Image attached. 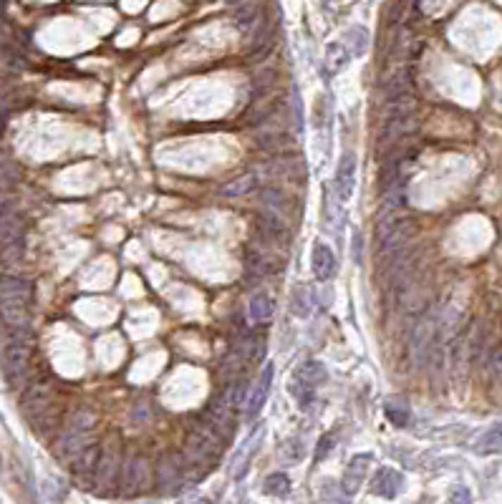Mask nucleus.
<instances>
[{
    "label": "nucleus",
    "instance_id": "12",
    "mask_svg": "<svg viewBox=\"0 0 502 504\" xmlns=\"http://www.w3.org/2000/svg\"><path fill=\"white\" fill-rule=\"evenodd\" d=\"M23 240V220L11 207H0V247Z\"/></svg>",
    "mask_w": 502,
    "mask_h": 504
},
{
    "label": "nucleus",
    "instance_id": "22",
    "mask_svg": "<svg viewBox=\"0 0 502 504\" xmlns=\"http://www.w3.org/2000/svg\"><path fill=\"white\" fill-rule=\"evenodd\" d=\"M349 61H351V53L346 51V46H341V43H331V46H328L326 63H328V68H331L333 73L341 71V68H344Z\"/></svg>",
    "mask_w": 502,
    "mask_h": 504
},
{
    "label": "nucleus",
    "instance_id": "25",
    "mask_svg": "<svg viewBox=\"0 0 502 504\" xmlns=\"http://www.w3.org/2000/svg\"><path fill=\"white\" fill-rule=\"evenodd\" d=\"M20 182V169L13 162H0V189H11Z\"/></svg>",
    "mask_w": 502,
    "mask_h": 504
},
{
    "label": "nucleus",
    "instance_id": "32",
    "mask_svg": "<svg viewBox=\"0 0 502 504\" xmlns=\"http://www.w3.org/2000/svg\"><path fill=\"white\" fill-rule=\"evenodd\" d=\"M227 3H240V0H227Z\"/></svg>",
    "mask_w": 502,
    "mask_h": 504
},
{
    "label": "nucleus",
    "instance_id": "27",
    "mask_svg": "<svg viewBox=\"0 0 502 504\" xmlns=\"http://www.w3.org/2000/svg\"><path fill=\"white\" fill-rule=\"evenodd\" d=\"M0 260L6 265H15L23 260V240L18 242H11V245H3L0 247Z\"/></svg>",
    "mask_w": 502,
    "mask_h": 504
},
{
    "label": "nucleus",
    "instance_id": "30",
    "mask_svg": "<svg viewBox=\"0 0 502 504\" xmlns=\"http://www.w3.org/2000/svg\"><path fill=\"white\" fill-rule=\"evenodd\" d=\"M331 449H333V436H323L321 441H318V451H315V459L321 462L323 456L331 454Z\"/></svg>",
    "mask_w": 502,
    "mask_h": 504
},
{
    "label": "nucleus",
    "instance_id": "26",
    "mask_svg": "<svg viewBox=\"0 0 502 504\" xmlns=\"http://www.w3.org/2000/svg\"><path fill=\"white\" fill-rule=\"evenodd\" d=\"M406 91H409V73L399 71L396 76L391 78L387 84V99H396V96H404Z\"/></svg>",
    "mask_w": 502,
    "mask_h": 504
},
{
    "label": "nucleus",
    "instance_id": "8",
    "mask_svg": "<svg viewBox=\"0 0 502 504\" xmlns=\"http://www.w3.org/2000/svg\"><path fill=\"white\" fill-rule=\"evenodd\" d=\"M263 434H265V429L263 427H258L253 431V436L248 439V444L242 446L240 451H237L235 456H232V464H230V474H232V479H242L245 477V472H248V467H250V459H253L255 454H258V449H261V441H263Z\"/></svg>",
    "mask_w": 502,
    "mask_h": 504
},
{
    "label": "nucleus",
    "instance_id": "7",
    "mask_svg": "<svg viewBox=\"0 0 502 504\" xmlns=\"http://www.w3.org/2000/svg\"><path fill=\"white\" fill-rule=\"evenodd\" d=\"M94 439H96V431H76V429H68L66 436L61 439V444H58V456L66 459V462H73L86 446L94 444Z\"/></svg>",
    "mask_w": 502,
    "mask_h": 504
},
{
    "label": "nucleus",
    "instance_id": "19",
    "mask_svg": "<svg viewBox=\"0 0 502 504\" xmlns=\"http://www.w3.org/2000/svg\"><path fill=\"white\" fill-rule=\"evenodd\" d=\"M272 310H275V305H272L270 295L261 293L250 301V318H253L255 323H268V320L272 318Z\"/></svg>",
    "mask_w": 502,
    "mask_h": 504
},
{
    "label": "nucleus",
    "instance_id": "24",
    "mask_svg": "<svg viewBox=\"0 0 502 504\" xmlns=\"http://www.w3.org/2000/svg\"><path fill=\"white\" fill-rule=\"evenodd\" d=\"M291 305H293V313H296L298 318H306L310 313V293H308V288L306 285H301V288H296L293 290V298H291Z\"/></svg>",
    "mask_w": 502,
    "mask_h": 504
},
{
    "label": "nucleus",
    "instance_id": "4",
    "mask_svg": "<svg viewBox=\"0 0 502 504\" xmlns=\"http://www.w3.org/2000/svg\"><path fill=\"white\" fill-rule=\"evenodd\" d=\"M51 398H54V384L38 378V381H33L30 386H25L23 396H20V408H23L25 414L33 416L49 406Z\"/></svg>",
    "mask_w": 502,
    "mask_h": 504
},
{
    "label": "nucleus",
    "instance_id": "14",
    "mask_svg": "<svg viewBox=\"0 0 502 504\" xmlns=\"http://www.w3.org/2000/svg\"><path fill=\"white\" fill-rule=\"evenodd\" d=\"M33 298V285L23 277L0 275V301H28Z\"/></svg>",
    "mask_w": 502,
    "mask_h": 504
},
{
    "label": "nucleus",
    "instance_id": "23",
    "mask_svg": "<svg viewBox=\"0 0 502 504\" xmlns=\"http://www.w3.org/2000/svg\"><path fill=\"white\" fill-rule=\"evenodd\" d=\"M263 492L270 494V497H285V494L291 492V479H288V474H270L265 479V484H263Z\"/></svg>",
    "mask_w": 502,
    "mask_h": 504
},
{
    "label": "nucleus",
    "instance_id": "10",
    "mask_svg": "<svg viewBox=\"0 0 502 504\" xmlns=\"http://www.w3.org/2000/svg\"><path fill=\"white\" fill-rule=\"evenodd\" d=\"M467 336H457L452 338V346H449V373H452V381L454 386L460 389L462 381H465V373H467Z\"/></svg>",
    "mask_w": 502,
    "mask_h": 504
},
{
    "label": "nucleus",
    "instance_id": "18",
    "mask_svg": "<svg viewBox=\"0 0 502 504\" xmlns=\"http://www.w3.org/2000/svg\"><path fill=\"white\" fill-rule=\"evenodd\" d=\"M328 378L326 368L318 363V360H308V363H303V366H298L296 371V386H303V389H313L318 384H323Z\"/></svg>",
    "mask_w": 502,
    "mask_h": 504
},
{
    "label": "nucleus",
    "instance_id": "17",
    "mask_svg": "<svg viewBox=\"0 0 502 504\" xmlns=\"http://www.w3.org/2000/svg\"><path fill=\"white\" fill-rule=\"evenodd\" d=\"M399 486H401V474L396 469H379L374 477V492L379 497H387L394 499L399 494Z\"/></svg>",
    "mask_w": 502,
    "mask_h": 504
},
{
    "label": "nucleus",
    "instance_id": "1",
    "mask_svg": "<svg viewBox=\"0 0 502 504\" xmlns=\"http://www.w3.org/2000/svg\"><path fill=\"white\" fill-rule=\"evenodd\" d=\"M30 353H33V346H30L25 328H15V336L8 341L6 351H3V373L11 384L23 381V373L28 371L30 363Z\"/></svg>",
    "mask_w": 502,
    "mask_h": 504
},
{
    "label": "nucleus",
    "instance_id": "11",
    "mask_svg": "<svg viewBox=\"0 0 502 504\" xmlns=\"http://www.w3.org/2000/svg\"><path fill=\"white\" fill-rule=\"evenodd\" d=\"M99 456H101V449H99L96 444H89L79 456H76V459H73V464H76L73 472H76V479H79L81 484H94Z\"/></svg>",
    "mask_w": 502,
    "mask_h": 504
},
{
    "label": "nucleus",
    "instance_id": "16",
    "mask_svg": "<svg viewBox=\"0 0 502 504\" xmlns=\"http://www.w3.org/2000/svg\"><path fill=\"white\" fill-rule=\"evenodd\" d=\"M313 272L318 280H331L333 275H336V255H333V250L328 245H323V242H318V245L313 247Z\"/></svg>",
    "mask_w": 502,
    "mask_h": 504
},
{
    "label": "nucleus",
    "instance_id": "20",
    "mask_svg": "<svg viewBox=\"0 0 502 504\" xmlns=\"http://www.w3.org/2000/svg\"><path fill=\"white\" fill-rule=\"evenodd\" d=\"M255 187H258V177L255 175H242L235 177L232 182H227L222 189L225 197H245V194L255 192Z\"/></svg>",
    "mask_w": 502,
    "mask_h": 504
},
{
    "label": "nucleus",
    "instance_id": "29",
    "mask_svg": "<svg viewBox=\"0 0 502 504\" xmlns=\"http://www.w3.org/2000/svg\"><path fill=\"white\" fill-rule=\"evenodd\" d=\"M280 459H283L285 464H298L303 459V446L298 444L296 439L293 441H285L283 444V449H280Z\"/></svg>",
    "mask_w": 502,
    "mask_h": 504
},
{
    "label": "nucleus",
    "instance_id": "6",
    "mask_svg": "<svg viewBox=\"0 0 502 504\" xmlns=\"http://www.w3.org/2000/svg\"><path fill=\"white\" fill-rule=\"evenodd\" d=\"M371 462H374L371 454H356L351 462H349L344 474V492L349 494V497H353V494L361 489V484L366 481V472H369Z\"/></svg>",
    "mask_w": 502,
    "mask_h": 504
},
{
    "label": "nucleus",
    "instance_id": "28",
    "mask_svg": "<svg viewBox=\"0 0 502 504\" xmlns=\"http://www.w3.org/2000/svg\"><path fill=\"white\" fill-rule=\"evenodd\" d=\"M479 451H490V454H495V451H500V427H492L490 431H484L482 439H479Z\"/></svg>",
    "mask_w": 502,
    "mask_h": 504
},
{
    "label": "nucleus",
    "instance_id": "3",
    "mask_svg": "<svg viewBox=\"0 0 502 504\" xmlns=\"http://www.w3.org/2000/svg\"><path fill=\"white\" fill-rule=\"evenodd\" d=\"M434 333H437V318L434 315H424L412 330V341H409V351H412V360L417 366L427 363V355L432 351V343H434Z\"/></svg>",
    "mask_w": 502,
    "mask_h": 504
},
{
    "label": "nucleus",
    "instance_id": "15",
    "mask_svg": "<svg viewBox=\"0 0 502 504\" xmlns=\"http://www.w3.org/2000/svg\"><path fill=\"white\" fill-rule=\"evenodd\" d=\"M270 381H272V363H265V368H263L253 393H250L248 403H245V406H248V419H255V416L261 414L263 403H265V398H268V391H270Z\"/></svg>",
    "mask_w": 502,
    "mask_h": 504
},
{
    "label": "nucleus",
    "instance_id": "31",
    "mask_svg": "<svg viewBox=\"0 0 502 504\" xmlns=\"http://www.w3.org/2000/svg\"><path fill=\"white\" fill-rule=\"evenodd\" d=\"M470 499H472V494L467 492L465 486H462V489H454V494H452V502H470Z\"/></svg>",
    "mask_w": 502,
    "mask_h": 504
},
{
    "label": "nucleus",
    "instance_id": "5",
    "mask_svg": "<svg viewBox=\"0 0 502 504\" xmlns=\"http://www.w3.org/2000/svg\"><path fill=\"white\" fill-rule=\"evenodd\" d=\"M116 477H119V454H116V449H109L99 456L96 474H94V484L99 486V494H109L111 486L116 484Z\"/></svg>",
    "mask_w": 502,
    "mask_h": 504
},
{
    "label": "nucleus",
    "instance_id": "21",
    "mask_svg": "<svg viewBox=\"0 0 502 504\" xmlns=\"http://www.w3.org/2000/svg\"><path fill=\"white\" fill-rule=\"evenodd\" d=\"M384 411H387V419L391 421L394 427H406L409 419H412L409 406H406L404 401H399V398H389L387 406H384Z\"/></svg>",
    "mask_w": 502,
    "mask_h": 504
},
{
    "label": "nucleus",
    "instance_id": "9",
    "mask_svg": "<svg viewBox=\"0 0 502 504\" xmlns=\"http://www.w3.org/2000/svg\"><path fill=\"white\" fill-rule=\"evenodd\" d=\"M353 187H356V156L344 154L339 172H336V197H339L341 202L351 199Z\"/></svg>",
    "mask_w": 502,
    "mask_h": 504
},
{
    "label": "nucleus",
    "instance_id": "13",
    "mask_svg": "<svg viewBox=\"0 0 502 504\" xmlns=\"http://www.w3.org/2000/svg\"><path fill=\"white\" fill-rule=\"evenodd\" d=\"M0 320L11 330L25 328L30 320L28 301H0Z\"/></svg>",
    "mask_w": 502,
    "mask_h": 504
},
{
    "label": "nucleus",
    "instance_id": "2",
    "mask_svg": "<svg viewBox=\"0 0 502 504\" xmlns=\"http://www.w3.org/2000/svg\"><path fill=\"white\" fill-rule=\"evenodd\" d=\"M151 484V467L144 456L129 459L124 472H121V489L124 497H137L139 492H146Z\"/></svg>",
    "mask_w": 502,
    "mask_h": 504
}]
</instances>
